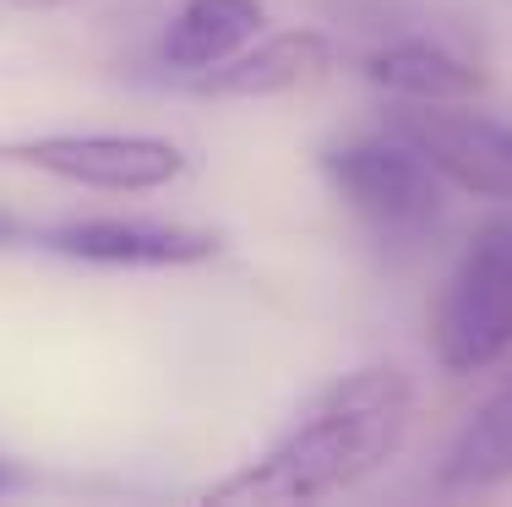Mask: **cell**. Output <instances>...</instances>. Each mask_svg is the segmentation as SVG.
<instances>
[{
    "mask_svg": "<svg viewBox=\"0 0 512 507\" xmlns=\"http://www.w3.org/2000/svg\"><path fill=\"white\" fill-rule=\"evenodd\" d=\"M414 382L398 366H360L306 398L251 464L207 486V502H322L371 480L409 437Z\"/></svg>",
    "mask_w": 512,
    "mask_h": 507,
    "instance_id": "6da1fadb",
    "label": "cell"
},
{
    "mask_svg": "<svg viewBox=\"0 0 512 507\" xmlns=\"http://www.w3.org/2000/svg\"><path fill=\"white\" fill-rule=\"evenodd\" d=\"M322 175L382 246H420L447 213V180L393 126V137H349L322 148Z\"/></svg>",
    "mask_w": 512,
    "mask_h": 507,
    "instance_id": "7a4b0ae2",
    "label": "cell"
},
{
    "mask_svg": "<svg viewBox=\"0 0 512 507\" xmlns=\"http://www.w3.org/2000/svg\"><path fill=\"white\" fill-rule=\"evenodd\" d=\"M512 349V219H485L431 306V355L453 377L491 371Z\"/></svg>",
    "mask_w": 512,
    "mask_h": 507,
    "instance_id": "3957f363",
    "label": "cell"
},
{
    "mask_svg": "<svg viewBox=\"0 0 512 507\" xmlns=\"http://www.w3.org/2000/svg\"><path fill=\"white\" fill-rule=\"evenodd\" d=\"M0 164L71 180L93 191H158L186 175V153L169 137L142 131H50V137H0Z\"/></svg>",
    "mask_w": 512,
    "mask_h": 507,
    "instance_id": "277c9868",
    "label": "cell"
},
{
    "mask_svg": "<svg viewBox=\"0 0 512 507\" xmlns=\"http://www.w3.org/2000/svg\"><path fill=\"white\" fill-rule=\"evenodd\" d=\"M28 246L88 268H197L224 251V235L175 219H60L28 229Z\"/></svg>",
    "mask_w": 512,
    "mask_h": 507,
    "instance_id": "5b68a950",
    "label": "cell"
},
{
    "mask_svg": "<svg viewBox=\"0 0 512 507\" xmlns=\"http://www.w3.org/2000/svg\"><path fill=\"white\" fill-rule=\"evenodd\" d=\"M393 126L442 169L447 186L512 202V120L480 115L469 104H404Z\"/></svg>",
    "mask_w": 512,
    "mask_h": 507,
    "instance_id": "8992f818",
    "label": "cell"
},
{
    "mask_svg": "<svg viewBox=\"0 0 512 507\" xmlns=\"http://www.w3.org/2000/svg\"><path fill=\"white\" fill-rule=\"evenodd\" d=\"M333 60L338 50L322 28H284L207 71H186L180 88L197 93V99H278V93H300L311 82H322L333 71Z\"/></svg>",
    "mask_w": 512,
    "mask_h": 507,
    "instance_id": "52a82bcc",
    "label": "cell"
},
{
    "mask_svg": "<svg viewBox=\"0 0 512 507\" xmlns=\"http://www.w3.org/2000/svg\"><path fill=\"white\" fill-rule=\"evenodd\" d=\"M360 77L398 104H469L474 93H485V71L453 44L425 39V33L376 44L360 60Z\"/></svg>",
    "mask_w": 512,
    "mask_h": 507,
    "instance_id": "ba28073f",
    "label": "cell"
},
{
    "mask_svg": "<svg viewBox=\"0 0 512 507\" xmlns=\"http://www.w3.org/2000/svg\"><path fill=\"white\" fill-rule=\"evenodd\" d=\"M262 28H267L262 0H186L169 17L164 39H158V60L169 71H180V77L186 71H207L235 50H246Z\"/></svg>",
    "mask_w": 512,
    "mask_h": 507,
    "instance_id": "9c48e42d",
    "label": "cell"
},
{
    "mask_svg": "<svg viewBox=\"0 0 512 507\" xmlns=\"http://www.w3.org/2000/svg\"><path fill=\"white\" fill-rule=\"evenodd\" d=\"M442 491H496L512 486V382H502L453 437L436 469Z\"/></svg>",
    "mask_w": 512,
    "mask_h": 507,
    "instance_id": "30bf717a",
    "label": "cell"
},
{
    "mask_svg": "<svg viewBox=\"0 0 512 507\" xmlns=\"http://www.w3.org/2000/svg\"><path fill=\"white\" fill-rule=\"evenodd\" d=\"M22 486V469L11 464V458H0V497H6V491H17Z\"/></svg>",
    "mask_w": 512,
    "mask_h": 507,
    "instance_id": "8fae6325",
    "label": "cell"
},
{
    "mask_svg": "<svg viewBox=\"0 0 512 507\" xmlns=\"http://www.w3.org/2000/svg\"><path fill=\"white\" fill-rule=\"evenodd\" d=\"M11 235H22V224L11 219V213H0V240H11Z\"/></svg>",
    "mask_w": 512,
    "mask_h": 507,
    "instance_id": "7c38bea8",
    "label": "cell"
}]
</instances>
